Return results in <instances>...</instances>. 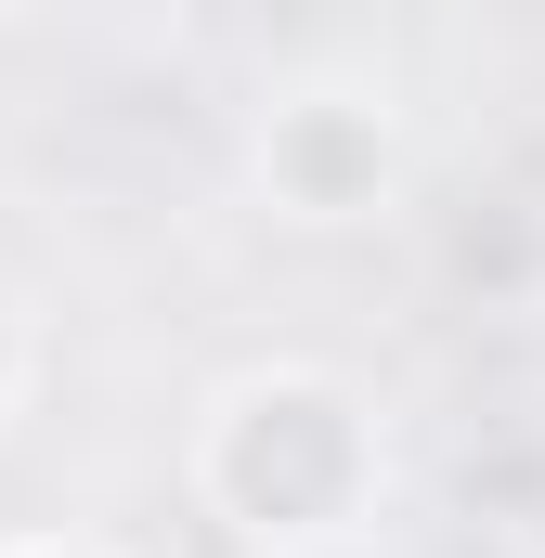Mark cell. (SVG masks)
Wrapping results in <instances>:
<instances>
[{"mask_svg":"<svg viewBox=\"0 0 545 558\" xmlns=\"http://www.w3.org/2000/svg\"><path fill=\"white\" fill-rule=\"evenodd\" d=\"M261 156H272V182H286L312 221H351V208L390 182V131H377L351 92H299V105L272 118V143H261Z\"/></svg>","mask_w":545,"mask_h":558,"instance_id":"cell-2","label":"cell"},{"mask_svg":"<svg viewBox=\"0 0 545 558\" xmlns=\"http://www.w3.org/2000/svg\"><path fill=\"white\" fill-rule=\"evenodd\" d=\"M0 377H13V325H0Z\"/></svg>","mask_w":545,"mask_h":558,"instance_id":"cell-3","label":"cell"},{"mask_svg":"<svg viewBox=\"0 0 545 558\" xmlns=\"http://www.w3.org/2000/svg\"><path fill=\"white\" fill-rule=\"evenodd\" d=\"M208 494L234 507V533L261 546H312L338 533V507L364 494V416L325 390V377H261L221 441H208Z\"/></svg>","mask_w":545,"mask_h":558,"instance_id":"cell-1","label":"cell"}]
</instances>
